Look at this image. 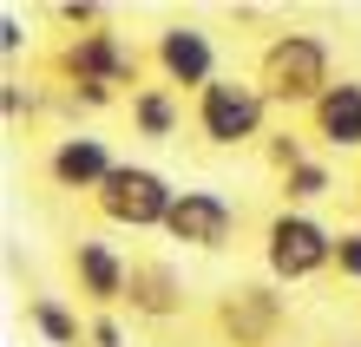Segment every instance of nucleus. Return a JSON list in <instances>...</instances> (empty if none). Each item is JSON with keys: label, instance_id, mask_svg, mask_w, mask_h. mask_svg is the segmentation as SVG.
I'll return each mask as SVG.
<instances>
[{"label": "nucleus", "instance_id": "11", "mask_svg": "<svg viewBox=\"0 0 361 347\" xmlns=\"http://www.w3.org/2000/svg\"><path fill=\"white\" fill-rule=\"evenodd\" d=\"M309 144L322 158H361V72H342L309 112Z\"/></svg>", "mask_w": 361, "mask_h": 347}, {"label": "nucleus", "instance_id": "14", "mask_svg": "<svg viewBox=\"0 0 361 347\" xmlns=\"http://www.w3.org/2000/svg\"><path fill=\"white\" fill-rule=\"evenodd\" d=\"M335 190H342V177H335V164L315 151L309 164H295L289 177H276V203L283 210H315V203H329Z\"/></svg>", "mask_w": 361, "mask_h": 347}, {"label": "nucleus", "instance_id": "15", "mask_svg": "<svg viewBox=\"0 0 361 347\" xmlns=\"http://www.w3.org/2000/svg\"><path fill=\"white\" fill-rule=\"evenodd\" d=\"M27 328L47 347H86V321L66 295H27Z\"/></svg>", "mask_w": 361, "mask_h": 347}, {"label": "nucleus", "instance_id": "5", "mask_svg": "<svg viewBox=\"0 0 361 347\" xmlns=\"http://www.w3.org/2000/svg\"><path fill=\"white\" fill-rule=\"evenodd\" d=\"M178 190H184V184H171L158 164L125 158L112 177H105V190L92 197V210H99V223H105V229H125V236H164Z\"/></svg>", "mask_w": 361, "mask_h": 347}, {"label": "nucleus", "instance_id": "2", "mask_svg": "<svg viewBox=\"0 0 361 347\" xmlns=\"http://www.w3.org/2000/svg\"><path fill=\"white\" fill-rule=\"evenodd\" d=\"M250 79L263 85V99L276 105V112H302V118H309L315 99H322L342 72H335L329 33H315V27H283V33H269L263 46H257Z\"/></svg>", "mask_w": 361, "mask_h": 347}, {"label": "nucleus", "instance_id": "22", "mask_svg": "<svg viewBox=\"0 0 361 347\" xmlns=\"http://www.w3.org/2000/svg\"><path fill=\"white\" fill-rule=\"evenodd\" d=\"M355 203H361V170H355Z\"/></svg>", "mask_w": 361, "mask_h": 347}, {"label": "nucleus", "instance_id": "13", "mask_svg": "<svg viewBox=\"0 0 361 347\" xmlns=\"http://www.w3.org/2000/svg\"><path fill=\"white\" fill-rule=\"evenodd\" d=\"M125 112H132V138L145 144H171L184 132V118H190V99L171 92V85H158V79H145L132 99H125Z\"/></svg>", "mask_w": 361, "mask_h": 347}, {"label": "nucleus", "instance_id": "20", "mask_svg": "<svg viewBox=\"0 0 361 347\" xmlns=\"http://www.w3.org/2000/svg\"><path fill=\"white\" fill-rule=\"evenodd\" d=\"M27 46H33V27L20 20V7H0V53H7V59H20Z\"/></svg>", "mask_w": 361, "mask_h": 347}, {"label": "nucleus", "instance_id": "23", "mask_svg": "<svg viewBox=\"0 0 361 347\" xmlns=\"http://www.w3.org/2000/svg\"><path fill=\"white\" fill-rule=\"evenodd\" d=\"M342 347H361V341H342Z\"/></svg>", "mask_w": 361, "mask_h": 347}, {"label": "nucleus", "instance_id": "8", "mask_svg": "<svg viewBox=\"0 0 361 347\" xmlns=\"http://www.w3.org/2000/svg\"><path fill=\"white\" fill-rule=\"evenodd\" d=\"M66 275H73V295L86 301L92 315H118L125 308V289H132V255H125L112 236H73L66 249Z\"/></svg>", "mask_w": 361, "mask_h": 347}, {"label": "nucleus", "instance_id": "4", "mask_svg": "<svg viewBox=\"0 0 361 347\" xmlns=\"http://www.w3.org/2000/svg\"><path fill=\"white\" fill-rule=\"evenodd\" d=\"M276 105L263 99V85L250 72H224L217 85H204L197 99H190V132H197L210 151H250L276 132Z\"/></svg>", "mask_w": 361, "mask_h": 347}, {"label": "nucleus", "instance_id": "1", "mask_svg": "<svg viewBox=\"0 0 361 347\" xmlns=\"http://www.w3.org/2000/svg\"><path fill=\"white\" fill-rule=\"evenodd\" d=\"M145 66H152V59H145L132 46V33L112 27V20H105L99 33H66V39H59V53H53L59 85L73 92V105H92V112L125 105L145 85Z\"/></svg>", "mask_w": 361, "mask_h": 347}, {"label": "nucleus", "instance_id": "17", "mask_svg": "<svg viewBox=\"0 0 361 347\" xmlns=\"http://www.w3.org/2000/svg\"><path fill=\"white\" fill-rule=\"evenodd\" d=\"M335 275H342L348 289H361V223L335 229Z\"/></svg>", "mask_w": 361, "mask_h": 347}, {"label": "nucleus", "instance_id": "3", "mask_svg": "<svg viewBox=\"0 0 361 347\" xmlns=\"http://www.w3.org/2000/svg\"><path fill=\"white\" fill-rule=\"evenodd\" d=\"M263 275L276 289H302L315 275H335V223H322L315 210H283L276 203L257 229Z\"/></svg>", "mask_w": 361, "mask_h": 347}, {"label": "nucleus", "instance_id": "7", "mask_svg": "<svg viewBox=\"0 0 361 347\" xmlns=\"http://www.w3.org/2000/svg\"><path fill=\"white\" fill-rule=\"evenodd\" d=\"M243 229V210L210 184H184L171 203V223H164V243L171 249H197V255H224Z\"/></svg>", "mask_w": 361, "mask_h": 347}, {"label": "nucleus", "instance_id": "19", "mask_svg": "<svg viewBox=\"0 0 361 347\" xmlns=\"http://www.w3.org/2000/svg\"><path fill=\"white\" fill-rule=\"evenodd\" d=\"M53 20H59V27H73V33H99L105 27V7H92V0H59Z\"/></svg>", "mask_w": 361, "mask_h": 347}, {"label": "nucleus", "instance_id": "18", "mask_svg": "<svg viewBox=\"0 0 361 347\" xmlns=\"http://www.w3.org/2000/svg\"><path fill=\"white\" fill-rule=\"evenodd\" d=\"M39 112V99H33V85H20V79H0V118L20 125V118H33Z\"/></svg>", "mask_w": 361, "mask_h": 347}, {"label": "nucleus", "instance_id": "9", "mask_svg": "<svg viewBox=\"0 0 361 347\" xmlns=\"http://www.w3.org/2000/svg\"><path fill=\"white\" fill-rule=\"evenodd\" d=\"M118 164H125V158L112 151V138L92 132V125H79V132H66V138L47 144V164H39V170H47L53 190H66V197H86V203H92Z\"/></svg>", "mask_w": 361, "mask_h": 347}, {"label": "nucleus", "instance_id": "6", "mask_svg": "<svg viewBox=\"0 0 361 347\" xmlns=\"http://www.w3.org/2000/svg\"><path fill=\"white\" fill-rule=\"evenodd\" d=\"M145 59H152V79L171 85V92H184V99H197L204 85L224 79L217 33H210L204 20H164V27L152 33V46H145Z\"/></svg>", "mask_w": 361, "mask_h": 347}, {"label": "nucleus", "instance_id": "16", "mask_svg": "<svg viewBox=\"0 0 361 347\" xmlns=\"http://www.w3.org/2000/svg\"><path fill=\"white\" fill-rule=\"evenodd\" d=\"M257 151H263V164L276 170V177H289L295 164H309V158H315V151H309V132H295V125H276V132H269Z\"/></svg>", "mask_w": 361, "mask_h": 347}, {"label": "nucleus", "instance_id": "21", "mask_svg": "<svg viewBox=\"0 0 361 347\" xmlns=\"http://www.w3.org/2000/svg\"><path fill=\"white\" fill-rule=\"evenodd\" d=\"M86 347H125V321L118 315H86Z\"/></svg>", "mask_w": 361, "mask_h": 347}, {"label": "nucleus", "instance_id": "12", "mask_svg": "<svg viewBox=\"0 0 361 347\" xmlns=\"http://www.w3.org/2000/svg\"><path fill=\"white\" fill-rule=\"evenodd\" d=\"M184 269H178V255H132V289H125V308H132L138 321H178L184 315Z\"/></svg>", "mask_w": 361, "mask_h": 347}, {"label": "nucleus", "instance_id": "10", "mask_svg": "<svg viewBox=\"0 0 361 347\" xmlns=\"http://www.w3.org/2000/svg\"><path fill=\"white\" fill-rule=\"evenodd\" d=\"M289 301L276 295V282H237L217 295V334L230 347H276Z\"/></svg>", "mask_w": 361, "mask_h": 347}]
</instances>
